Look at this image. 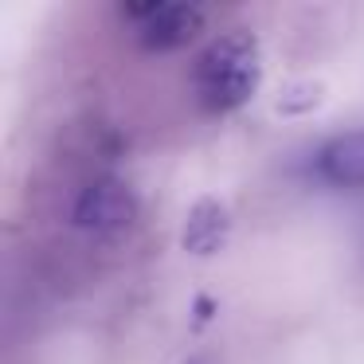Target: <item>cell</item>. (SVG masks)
Masks as SVG:
<instances>
[{
  "instance_id": "1",
  "label": "cell",
  "mask_w": 364,
  "mask_h": 364,
  "mask_svg": "<svg viewBox=\"0 0 364 364\" xmlns=\"http://www.w3.org/2000/svg\"><path fill=\"white\" fill-rule=\"evenodd\" d=\"M262 82V48L251 32L235 28L223 32L200 51L196 71H192V87L204 110L212 114H231L255 98Z\"/></svg>"
},
{
  "instance_id": "2",
  "label": "cell",
  "mask_w": 364,
  "mask_h": 364,
  "mask_svg": "<svg viewBox=\"0 0 364 364\" xmlns=\"http://www.w3.org/2000/svg\"><path fill=\"white\" fill-rule=\"evenodd\" d=\"M122 20L145 51H176L200 36L204 9L176 0H141V4H122Z\"/></svg>"
},
{
  "instance_id": "3",
  "label": "cell",
  "mask_w": 364,
  "mask_h": 364,
  "mask_svg": "<svg viewBox=\"0 0 364 364\" xmlns=\"http://www.w3.org/2000/svg\"><path fill=\"white\" fill-rule=\"evenodd\" d=\"M137 192L129 188L122 176H95L90 184H82V192L75 196L71 220L79 231L95 239H114L122 231L134 228L137 220Z\"/></svg>"
},
{
  "instance_id": "4",
  "label": "cell",
  "mask_w": 364,
  "mask_h": 364,
  "mask_svg": "<svg viewBox=\"0 0 364 364\" xmlns=\"http://www.w3.org/2000/svg\"><path fill=\"white\" fill-rule=\"evenodd\" d=\"M314 173L329 188H364V129L329 137L314 153Z\"/></svg>"
},
{
  "instance_id": "5",
  "label": "cell",
  "mask_w": 364,
  "mask_h": 364,
  "mask_svg": "<svg viewBox=\"0 0 364 364\" xmlns=\"http://www.w3.org/2000/svg\"><path fill=\"white\" fill-rule=\"evenodd\" d=\"M228 231H231V215L220 200H200L196 208L188 212L184 220V247L192 255H215L223 243H228Z\"/></svg>"
},
{
  "instance_id": "6",
  "label": "cell",
  "mask_w": 364,
  "mask_h": 364,
  "mask_svg": "<svg viewBox=\"0 0 364 364\" xmlns=\"http://www.w3.org/2000/svg\"><path fill=\"white\" fill-rule=\"evenodd\" d=\"M184 364H212V356H192V360H184Z\"/></svg>"
}]
</instances>
